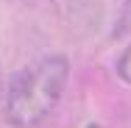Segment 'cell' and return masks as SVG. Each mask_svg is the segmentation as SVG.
Masks as SVG:
<instances>
[{
    "instance_id": "6da1fadb",
    "label": "cell",
    "mask_w": 131,
    "mask_h": 128,
    "mask_svg": "<svg viewBox=\"0 0 131 128\" xmlns=\"http://www.w3.org/2000/svg\"><path fill=\"white\" fill-rule=\"evenodd\" d=\"M70 78V61L64 56H48L34 61L20 75H14L6 98V120L14 128H36L64 92Z\"/></svg>"
},
{
    "instance_id": "7a4b0ae2",
    "label": "cell",
    "mask_w": 131,
    "mask_h": 128,
    "mask_svg": "<svg viewBox=\"0 0 131 128\" xmlns=\"http://www.w3.org/2000/svg\"><path fill=\"white\" fill-rule=\"evenodd\" d=\"M131 31V0L123 6V11H120V20H117V28H114V36H123V33H128Z\"/></svg>"
},
{
    "instance_id": "3957f363",
    "label": "cell",
    "mask_w": 131,
    "mask_h": 128,
    "mask_svg": "<svg viewBox=\"0 0 131 128\" xmlns=\"http://www.w3.org/2000/svg\"><path fill=\"white\" fill-rule=\"evenodd\" d=\"M117 73H120V78H123L126 84H131V45L123 50L120 61H117Z\"/></svg>"
},
{
    "instance_id": "277c9868",
    "label": "cell",
    "mask_w": 131,
    "mask_h": 128,
    "mask_svg": "<svg viewBox=\"0 0 131 128\" xmlns=\"http://www.w3.org/2000/svg\"><path fill=\"white\" fill-rule=\"evenodd\" d=\"M78 128H98V125H95V123H81Z\"/></svg>"
},
{
    "instance_id": "5b68a950",
    "label": "cell",
    "mask_w": 131,
    "mask_h": 128,
    "mask_svg": "<svg viewBox=\"0 0 131 128\" xmlns=\"http://www.w3.org/2000/svg\"><path fill=\"white\" fill-rule=\"evenodd\" d=\"M0 86H3V73H0Z\"/></svg>"
}]
</instances>
